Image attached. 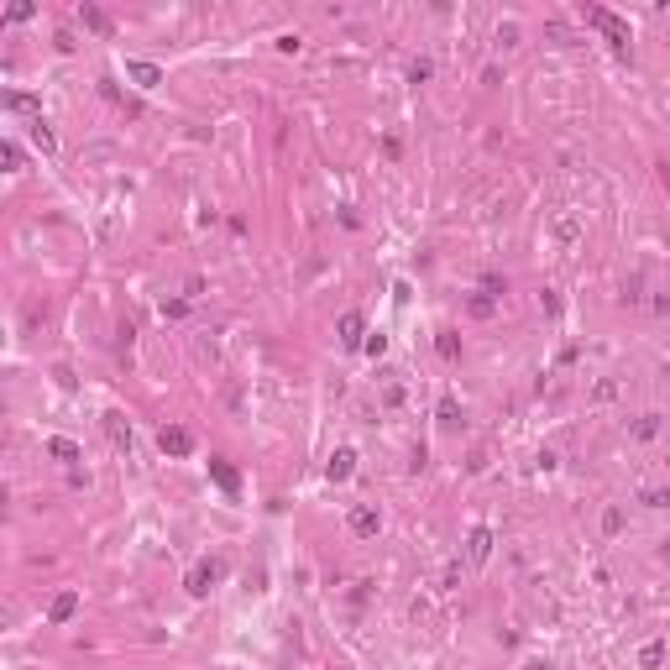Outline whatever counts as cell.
I'll use <instances>...</instances> for the list:
<instances>
[{
    "mask_svg": "<svg viewBox=\"0 0 670 670\" xmlns=\"http://www.w3.org/2000/svg\"><path fill=\"white\" fill-rule=\"evenodd\" d=\"M586 21L597 26V32H608V42L618 47V52H628V26L613 16V11H602V6H586Z\"/></svg>",
    "mask_w": 670,
    "mask_h": 670,
    "instance_id": "cell-1",
    "label": "cell"
},
{
    "mask_svg": "<svg viewBox=\"0 0 670 670\" xmlns=\"http://www.w3.org/2000/svg\"><path fill=\"white\" fill-rule=\"evenodd\" d=\"M157 450H163V455H189V450H194V435L183 430V424H163V435H157Z\"/></svg>",
    "mask_w": 670,
    "mask_h": 670,
    "instance_id": "cell-2",
    "label": "cell"
},
{
    "mask_svg": "<svg viewBox=\"0 0 670 670\" xmlns=\"http://www.w3.org/2000/svg\"><path fill=\"white\" fill-rule=\"evenodd\" d=\"M220 576H225V566H220V560H205V566H194V571H189V592H194V597H205L210 586L220 581Z\"/></svg>",
    "mask_w": 670,
    "mask_h": 670,
    "instance_id": "cell-3",
    "label": "cell"
},
{
    "mask_svg": "<svg viewBox=\"0 0 670 670\" xmlns=\"http://www.w3.org/2000/svg\"><path fill=\"white\" fill-rule=\"evenodd\" d=\"M126 79H137L142 89H157L163 84V69H157V63H142V58H126Z\"/></svg>",
    "mask_w": 670,
    "mask_h": 670,
    "instance_id": "cell-4",
    "label": "cell"
},
{
    "mask_svg": "<svg viewBox=\"0 0 670 670\" xmlns=\"http://www.w3.org/2000/svg\"><path fill=\"white\" fill-rule=\"evenodd\" d=\"M351 472H356V450H351V445H341V450L330 455L325 477H330V482H346V477H351Z\"/></svg>",
    "mask_w": 670,
    "mask_h": 670,
    "instance_id": "cell-5",
    "label": "cell"
},
{
    "mask_svg": "<svg viewBox=\"0 0 670 670\" xmlns=\"http://www.w3.org/2000/svg\"><path fill=\"white\" fill-rule=\"evenodd\" d=\"M74 613H79V592H58L52 608H47V623H69Z\"/></svg>",
    "mask_w": 670,
    "mask_h": 670,
    "instance_id": "cell-6",
    "label": "cell"
},
{
    "mask_svg": "<svg viewBox=\"0 0 670 670\" xmlns=\"http://www.w3.org/2000/svg\"><path fill=\"white\" fill-rule=\"evenodd\" d=\"M210 477H215L220 487L231 492V498H236V492H241V477H236V466H231V461H220V455H215V461H210Z\"/></svg>",
    "mask_w": 670,
    "mask_h": 670,
    "instance_id": "cell-7",
    "label": "cell"
},
{
    "mask_svg": "<svg viewBox=\"0 0 670 670\" xmlns=\"http://www.w3.org/2000/svg\"><path fill=\"white\" fill-rule=\"evenodd\" d=\"M79 16H84V26H89V32L115 37V26H110V16H105V11H95V6H79Z\"/></svg>",
    "mask_w": 670,
    "mask_h": 670,
    "instance_id": "cell-8",
    "label": "cell"
},
{
    "mask_svg": "<svg viewBox=\"0 0 670 670\" xmlns=\"http://www.w3.org/2000/svg\"><path fill=\"white\" fill-rule=\"evenodd\" d=\"M377 524H382V518L372 513V508H351V534H361V540H367V534H377Z\"/></svg>",
    "mask_w": 670,
    "mask_h": 670,
    "instance_id": "cell-9",
    "label": "cell"
},
{
    "mask_svg": "<svg viewBox=\"0 0 670 670\" xmlns=\"http://www.w3.org/2000/svg\"><path fill=\"white\" fill-rule=\"evenodd\" d=\"M466 550H472V560L482 566V560L492 555V529H472V540H466Z\"/></svg>",
    "mask_w": 670,
    "mask_h": 670,
    "instance_id": "cell-10",
    "label": "cell"
},
{
    "mask_svg": "<svg viewBox=\"0 0 670 670\" xmlns=\"http://www.w3.org/2000/svg\"><path fill=\"white\" fill-rule=\"evenodd\" d=\"M32 142H37V147H42V152H47V157H52V152H58V137H52V131H47V120H42V115H37V120H32Z\"/></svg>",
    "mask_w": 670,
    "mask_h": 670,
    "instance_id": "cell-11",
    "label": "cell"
},
{
    "mask_svg": "<svg viewBox=\"0 0 670 670\" xmlns=\"http://www.w3.org/2000/svg\"><path fill=\"white\" fill-rule=\"evenodd\" d=\"M105 430H110V440H115V445H131V424L120 419V414H105Z\"/></svg>",
    "mask_w": 670,
    "mask_h": 670,
    "instance_id": "cell-12",
    "label": "cell"
},
{
    "mask_svg": "<svg viewBox=\"0 0 670 670\" xmlns=\"http://www.w3.org/2000/svg\"><path fill=\"white\" fill-rule=\"evenodd\" d=\"M47 455H58V461H79V445H74V440H63V435H52L47 440Z\"/></svg>",
    "mask_w": 670,
    "mask_h": 670,
    "instance_id": "cell-13",
    "label": "cell"
},
{
    "mask_svg": "<svg viewBox=\"0 0 670 670\" xmlns=\"http://www.w3.org/2000/svg\"><path fill=\"white\" fill-rule=\"evenodd\" d=\"M341 341L346 346H361V314H341Z\"/></svg>",
    "mask_w": 670,
    "mask_h": 670,
    "instance_id": "cell-14",
    "label": "cell"
},
{
    "mask_svg": "<svg viewBox=\"0 0 670 670\" xmlns=\"http://www.w3.org/2000/svg\"><path fill=\"white\" fill-rule=\"evenodd\" d=\"M435 351L445 356V361H455L461 356V341H455V330H440V341H435Z\"/></svg>",
    "mask_w": 670,
    "mask_h": 670,
    "instance_id": "cell-15",
    "label": "cell"
},
{
    "mask_svg": "<svg viewBox=\"0 0 670 670\" xmlns=\"http://www.w3.org/2000/svg\"><path fill=\"white\" fill-rule=\"evenodd\" d=\"M660 660H665V645H645V649H639V665H649V670H654Z\"/></svg>",
    "mask_w": 670,
    "mask_h": 670,
    "instance_id": "cell-16",
    "label": "cell"
},
{
    "mask_svg": "<svg viewBox=\"0 0 670 670\" xmlns=\"http://www.w3.org/2000/svg\"><path fill=\"white\" fill-rule=\"evenodd\" d=\"M0 157H6V168H11V173L21 168V147H16V142H6V147H0Z\"/></svg>",
    "mask_w": 670,
    "mask_h": 670,
    "instance_id": "cell-17",
    "label": "cell"
},
{
    "mask_svg": "<svg viewBox=\"0 0 670 670\" xmlns=\"http://www.w3.org/2000/svg\"><path fill=\"white\" fill-rule=\"evenodd\" d=\"M529 670H550V665H529Z\"/></svg>",
    "mask_w": 670,
    "mask_h": 670,
    "instance_id": "cell-18",
    "label": "cell"
}]
</instances>
